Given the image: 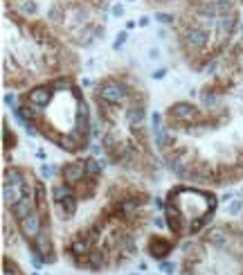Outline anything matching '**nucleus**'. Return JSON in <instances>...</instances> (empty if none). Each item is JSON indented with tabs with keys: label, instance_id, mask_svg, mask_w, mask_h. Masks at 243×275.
<instances>
[{
	"label": "nucleus",
	"instance_id": "f257e3e1",
	"mask_svg": "<svg viewBox=\"0 0 243 275\" xmlns=\"http://www.w3.org/2000/svg\"><path fill=\"white\" fill-rule=\"evenodd\" d=\"M156 142L180 181L203 187L243 181V36L209 66L191 97L162 108Z\"/></svg>",
	"mask_w": 243,
	"mask_h": 275
},
{
	"label": "nucleus",
	"instance_id": "f03ea898",
	"mask_svg": "<svg viewBox=\"0 0 243 275\" xmlns=\"http://www.w3.org/2000/svg\"><path fill=\"white\" fill-rule=\"evenodd\" d=\"M153 221V197L133 178H115L102 207L63 239V255L74 269L106 273L126 266Z\"/></svg>",
	"mask_w": 243,
	"mask_h": 275
},
{
	"label": "nucleus",
	"instance_id": "7ed1b4c3",
	"mask_svg": "<svg viewBox=\"0 0 243 275\" xmlns=\"http://www.w3.org/2000/svg\"><path fill=\"white\" fill-rule=\"evenodd\" d=\"M93 102L99 120V144L108 162L153 181L158 158L146 124L149 93L142 81L128 70H113L97 81Z\"/></svg>",
	"mask_w": 243,
	"mask_h": 275
},
{
	"label": "nucleus",
	"instance_id": "20e7f679",
	"mask_svg": "<svg viewBox=\"0 0 243 275\" xmlns=\"http://www.w3.org/2000/svg\"><path fill=\"white\" fill-rule=\"evenodd\" d=\"M5 88H29L54 77H74L79 57L57 34L50 20L29 16L5 0V45H2Z\"/></svg>",
	"mask_w": 243,
	"mask_h": 275
},
{
	"label": "nucleus",
	"instance_id": "39448f33",
	"mask_svg": "<svg viewBox=\"0 0 243 275\" xmlns=\"http://www.w3.org/2000/svg\"><path fill=\"white\" fill-rule=\"evenodd\" d=\"M18 115L43 140L65 153H81L90 144V108L72 77H54L23 90Z\"/></svg>",
	"mask_w": 243,
	"mask_h": 275
},
{
	"label": "nucleus",
	"instance_id": "423d86ee",
	"mask_svg": "<svg viewBox=\"0 0 243 275\" xmlns=\"http://www.w3.org/2000/svg\"><path fill=\"white\" fill-rule=\"evenodd\" d=\"M237 27V0H182L171 25L176 50L191 72L216 64L232 48Z\"/></svg>",
	"mask_w": 243,
	"mask_h": 275
},
{
	"label": "nucleus",
	"instance_id": "0eeeda50",
	"mask_svg": "<svg viewBox=\"0 0 243 275\" xmlns=\"http://www.w3.org/2000/svg\"><path fill=\"white\" fill-rule=\"evenodd\" d=\"M2 192L7 212L25 244L43 264H52L57 260V248L52 237L50 199L43 181L29 167L14 162L5 167Z\"/></svg>",
	"mask_w": 243,
	"mask_h": 275
},
{
	"label": "nucleus",
	"instance_id": "6e6552de",
	"mask_svg": "<svg viewBox=\"0 0 243 275\" xmlns=\"http://www.w3.org/2000/svg\"><path fill=\"white\" fill-rule=\"evenodd\" d=\"M180 275H243V223H219L189 239Z\"/></svg>",
	"mask_w": 243,
	"mask_h": 275
},
{
	"label": "nucleus",
	"instance_id": "1a4fd4ad",
	"mask_svg": "<svg viewBox=\"0 0 243 275\" xmlns=\"http://www.w3.org/2000/svg\"><path fill=\"white\" fill-rule=\"evenodd\" d=\"M219 207V199L209 187L194 183H178L167 192L165 219L171 239H194L205 232Z\"/></svg>",
	"mask_w": 243,
	"mask_h": 275
},
{
	"label": "nucleus",
	"instance_id": "9d476101",
	"mask_svg": "<svg viewBox=\"0 0 243 275\" xmlns=\"http://www.w3.org/2000/svg\"><path fill=\"white\" fill-rule=\"evenodd\" d=\"M106 0H57L50 9V25L70 45L88 48L104 32Z\"/></svg>",
	"mask_w": 243,
	"mask_h": 275
},
{
	"label": "nucleus",
	"instance_id": "9b49d317",
	"mask_svg": "<svg viewBox=\"0 0 243 275\" xmlns=\"http://www.w3.org/2000/svg\"><path fill=\"white\" fill-rule=\"evenodd\" d=\"M104 181V169L95 158H77L61 167V183L59 185L68 192L77 203L90 201L97 197Z\"/></svg>",
	"mask_w": 243,
	"mask_h": 275
},
{
	"label": "nucleus",
	"instance_id": "f8f14e48",
	"mask_svg": "<svg viewBox=\"0 0 243 275\" xmlns=\"http://www.w3.org/2000/svg\"><path fill=\"white\" fill-rule=\"evenodd\" d=\"M174 246H176V241H174V239H165L162 235H151V237H149V241H146V251H149L153 257L162 260V257L169 255Z\"/></svg>",
	"mask_w": 243,
	"mask_h": 275
},
{
	"label": "nucleus",
	"instance_id": "ddd939ff",
	"mask_svg": "<svg viewBox=\"0 0 243 275\" xmlns=\"http://www.w3.org/2000/svg\"><path fill=\"white\" fill-rule=\"evenodd\" d=\"M2 264H5V273H2V275H25V271L20 269L14 260H9V255L2 257Z\"/></svg>",
	"mask_w": 243,
	"mask_h": 275
},
{
	"label": "nucleus",
	"instance_id": "4468645a",
	"mask_svg": "<svg viewBox=\"0 0 243 275\" xmlns=\"http://www.w3.org/2000/svg\"><path fill=\"white\" fill-rule=\"evenodd\" d=\"M151 5H169L171 0H149Z\"/></svg>",
	"mask_w": 243,
	"mask_h": 275
},
{
	"label": "nucleus",
	"instance_id": "2eb2a0df",
	"mask_svg": "<svg viewBox=\"0 0 243 275\" xmlns=\"http://www.w3.org/2000/svg\"><path fill=\"white\" fill-rule=\"evenodd\" d=\"M241 2H243V0H241Z\"/></svg>",
	"mask_w": 243,
	"mask_h": 275
}]
</instances>
